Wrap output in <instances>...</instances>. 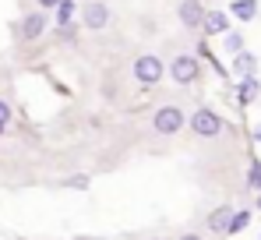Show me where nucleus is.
<instances>
[{
    "mask_svg": "<svg viewBox=\"0 0 261 240\" xmlns=\"http://www.w3.org/2000/svg\"><path fill=\"white\" fill-rule=\"evenodd\" d=\"M254 138H258V141H261V124H258V131H254Z\"/></svg>",
    "mask_w": 261,
    "mask_h": 240,
    "instance_id": "nucleus-21",
    "label": "nucleus"
},
{
    "mask_svg": "<svg viewBox=\"0 0 261 240\" xmlns=\"http://www.w3.org/2000/svg\"><path fill=\"white\" fill-rule=\"evenodd\" d=\"M176 18H180V25H184V29H201V18H205L201 0H180Z\"/></svg>",
    "mask_w": 261,
    "mask_h": 240,
    "instance_id": "nucleus-7",
    "label": "nucleus"
},
{
    "mask_svg": "<svg viewBox=\"0 0 261 240\" xmlns=\"http://www.w3.org/2000/svg\"><path fill=\"white\" fill-rule=\"evenodd\" d=\"M254 67H258V57H254V53H247V50H240V53L233 57V71H237L240 78H247V75H254Z\"/></svg>",
    "mask_w": 261,
    "mask_h": 240,
    "instance_id": "nucleus-11",
    "label": "nucleus"
},
{
    "mask_svg": "<svg viewBox=\"0 0 261 240\" xmlns=\"http://www.w3.org/2000/svg\"><path fill=\"white\" fill-rule=\"evenodd\" d=\"M11 117H14V113H11V103H7V99H0V127H7Z\"/></svg>",
    "mask_w": 261,
    "mask_h": 240,
    "instance_id": "nucleus-18",
    "label": "nucleus"
},
{
    "mask_svg": "<svg viewBox=\"0 0 261 240\" xmlns=\"http://www.w3.org/2000/svg\"><path fill=\"white\" fill-rule=\"evenodd\" d=\"M71 14H74V0H60L57 4V25H71Z\"/></svg>",
    "mask_w": 261,
    "mask_h": 240,
    "instance_id": "nucleus-13",
    "label": "nucleus"
},
{
    "mask_svg": "<svg viewBox=\"0 0 261 240\" xmlns=\"http://www.w3.org/2000/svg\"><path fill=\"white\" fill-rule=\"evenodd\" d=\"M148 240H159V237H148Z\"/></svg>",
    "mask_w": 261,
    "mask_h": 240,
    "instance_id": "nucleus-22",
    "label": "nucleus"
},
{
    "mask_svg": "<svg viewBox=\"0 0 261 240\" xmlns=\"http://www.w3.org/2000/svg\"><path fill=\"white\" fill-rule=\"evenodd\" d=\"M57 36H60L64 42H74V36H78V25H74V21H71V25H57Z\"/></svg>",
    "mask_w": 261,
    "mask_h": 240,
    "instance_id": "nucleus-16",
    "label": "nucleus"
},
{
    "mask_svg": "<svg viewBox=\"0 0 261 240\" xmlns=\"http://www.w3.org/2000/svg\"><path fill=\"white\" fill-rule=\"evenodd\" d=\"M258 205H261V198H258Z\"/></svg>",
    "mask_w": 261,
    "mask_h": 240,
    "instance_id": "nucleus-23",
    "label": "nucleus"
},
{
    "mask_svg": "<svg viewBox=\"0 0 261 240\" xmlns=\"http://www.w3.org/2000/svg\"><path fill=\"white\" fill-rule=\"evenodd\" d=\"M176 240H201V233H184V237H176Z\"/></svg>",
    "mask_w": 261,
    "mask_h": 240,
    "instance_id": "nucleus-20",
    "label": "nucleus"
},
{
    "mask_svg": "<svg viewBox=\"0 0 261 240\" xmlns=\"http://www.w3.org/2000/svg\"><path fill=\"white\" fill-rule=\"evenodd\" d=\"M184 124H187V113H184L180 106H173V103H170V106H159V110L152 113V131H155V134H166V138H170V134H180Z\"/></svg>",
    "mask_w": 261,
    "mask_h": 240,
    "instance_id": "nucleus-2",
    "label": "nucleus"
},
{
    "mask_svg": "<svg viewBox=\"0 0 261 240\" xmlns=\"http://www.w3.org/2000/svg\"><path fill=\"white\" fill-rule=\"evenodd\" d=\"M229 219H233V208L229 205H219V208L208 212V230L212 233H226L229 230Z\"/></svg>",
    "mask_w": 261,
    "mask_h": 240,
    "instance_id": "nucleus-9",
    "label": "nucleus"
},
{
    "mask_svg": "<svg viewBox=\"0 0 261 240\" xmlns=\"http://www.w3.org/2000/svg\"><path fill=\"white\" fill-rule=\"evenodd\" d=\"M247 223H251V212H247V208H244V212H233V219H229V230H226V233H240Z\"/></svg>",
    "mask_w": 261,
    "mask_h": 240,
    "instance_id": "nucleus-14",
    "label": "nucleus"
},
{
    "mask_svg": "<svg viewBox=\"0 0 261 240\" xmlns=\"http://www.w3.org/2000/svg\"><path fill=\"white\" fill-rule=\"evenodd\" d=\"M166 75L173 78V85H194V81L201 78V64L191 53H176L173 60H170V67H166Z\"/></svg>",
    "mask_w": 261,
    "mask_h": 240,
    "instance_id": "nucleus-3",
    "label": "nucleus"
},
{
    "mask_svg": "<svg viewBox=\"0 0 261 240\" xmlns=\"http://www.w3.org/2000/svg\"><path fill=\"white\" fill-rule=\"evenodd\" d=\"M240 50H244V39H240L237 32H229V36H226V53H233V57H237Z\"/></svg>",
    "mask_w": 261,
    "mask_h": 240,
    "instance_id": "nucleus-17",
    "label": "nucleus"
},
{
    "mask_svg": "<svg viewBox=\"0 0 261 240\" xmlns=\"http://www.w3.org/2000/svg\"><path fill=\"white\" fill-rule=\"evenodd\" d=\"M258 92H261V81L254 78V75H247V78H240V88H237V99L247 106V103H254L258 99Z\"/></svg>",
    "mask_w": 261,
    "mask_h": 240,
    "instance_id": "nucleus-10",
    "label": "nucleus"
},
{
    "mask_svg": "<svg viewBox=\"0 0 261 240\" xmlns=\"http://www.w3.org/2000/svg\"><path fill=\"white\" fill-rule=\"evenodd\" d=\"M226 29H229V18L222 11H205V18H201V32L205 36H226Z\"/></svg>",
    "mask_w": 261,
    "mask_h": 240,
    "instance_id": "nucleus-8",
    "label": "nucleus"
},
{
    "mask_svg": "<svg viewBox=\"0 0 261 240\" xmlns=\"http://www.w3.org/2000/svg\"><path fill=\"white\" fill-rule=\"evenodd\" d=\"M187 124H191V131H194L198 138H219V134H222V117H219L216 110H205V106L194 110Z\"/></svg>",
    "mask_w": 261,
    "mask_h": 240,
    "instance_id": "nucleus-4",
    "label": "nucleus"
},
{
    "mask_svg": "<svg viewBox=\"0 0 261 240\" xmlns=\"http://www.w3.org/2000/svg\"><path fill=\"white\" fill-rule=\"evenodd\" d=\"M46 25H49L46 11H39V7H36L32 14H25V18L18 21V36H21L25 42H36V39H39V36L46 32Z\"/></svg>",
    "mask_w": 261,
    "mask_h": 240,
    "instance_id": "nucleus-6",
    "label": "nucleus"
},
{
    "mask_svg": "<svg viewBox=\"0 0 261 240\" xmlns=\"http://www.w3.org/2000/svg\"><path fill=\"white\" fill-rule=\"evenodd\" d=\"M36 4H39V11H49V7H57L60 0H36Z\"/></svg>",
    "mask_w": 261,
    "mask_h": 240,
    "instance_id": "nucleus-19",
    "label": "nucleus"
},
{
    "mask_svg": "<svg viewBox=\"0 0 261 240\" xmlns=\"http://www.w3.org/2000/svg\"><path fill=\"white\" fill-rule=\"evenodd\" d=\"M247 187L261 191V162H258V159L251 162V170H247Z\"/></svg>",
    "mask_w": 261,
    "mask_h": 240,
    "instance_id": "nucleus-15",
    "label": "nucleus"
},
{
    "mask_svg": "<svg viewBox=\"0 0 261 240\" xmlns=\"http://www.w3.org/2000/svg\"><path fill=\"white\" fill-rule=\"evenodd\" d=\"M233 18H240V21H251V18H258V0H233Z\"/></svg>",
    "mask_w": 261,
    "mask_h": 240,
    "instance_id": "nucleus-12",
    "label": "nucleus"
},
{
    "mask_svg": "<svg viewBox=\"0 0 261 240\" xmlns=\"http://www.w3.org/2000/svg\"><path fill=\"white\" fill-rule=\"evenodd\" d=\"M110 7L102 4V0H88L85 4V11H82V25H85L88 32H102L106 25H110Z\"/></svg>",
    "mask_w": 261,
    "mask_h": 240,
    "instance_id": "nucleus-5",
    "label": "nucleus"
},
{
    "mask_svg": "<svg viewBox=\"0 0 261 240\" xmlns=\"http://www.w3.org/2000/svg\"><path fill=\"white\" fill-rule=\"evenodd\" d=\"M166 75V67H163V60L155 57V53H141V57H134V81L138 85H145V88H155L159 81Z\"/></svg>",
    "mask_w": 261,
    "mask_h": 240,
    "instance_id": "nucleus-1",
    "label": "nucleus"
}]
</instances>
